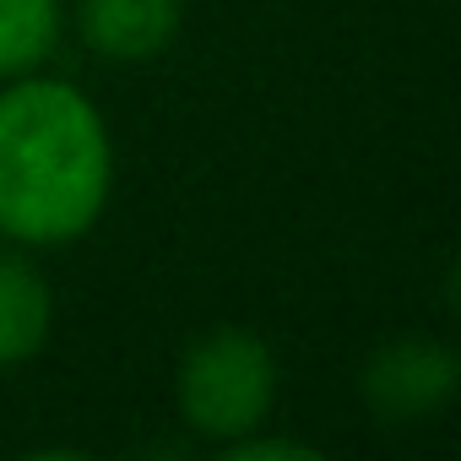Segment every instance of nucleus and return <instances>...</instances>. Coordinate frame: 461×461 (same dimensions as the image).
Returning <instances> with one entry per match:
<instances>
[{
	"label": "nucleus",
	"mask_w": 461,
	"mask_h": 461,
	"mask_svg": "<svg viewBox=\"0 0 461 461\" xmlns=\"http://www.w3.org/2000/svg\"><path fill=\"white\" fill-rule=\"evenodd\" d=\"M109 201V136L98 109L66 82L0 93V234L66 245Z\"/></svg>",
	"instance_id": "nucleus-1"
},
{
	"label": "nucleus",
	"mask_w": 461,
	"mask_h": 461,
	"mask_svg": "<svg viewBox=\"0 0 461 461\" xmlns=\"http://www.w3.org/2000/svg\"><path fill=\"white\" fill-rule=\"evenodd\" d=\"M277 396L272 348L240 326H222L185 353L179 369V407L195 434L206 439H240L250 434Z\"/></svg>",
	"instance_id": "nucleus-2"
},
{
	"label": "nucleus",
	"mask_w": 461,
	"mask_h": 461,
	"mask_svg": "<svg viewBox=\"0 0 461 461\" xmlns=\"http://www.w3.org/2000/svg\"><path fill=\"white\" fill-rule=\"evenodd\" d=\"M450 391H456V358L429 342L385 348L364 375V396L391 418H418V412L439 407Z\"/></svg>",
	"instance_id": "nucleus-3"
},
{
	"label": "nucleus",
	"mask_w": 461,
	"mask_h": 461,
	"mask_svg": "<svg viewBox=\"0 0 461 461\" xmlns=\"http://www.w3.org/2000/svg\"><path fill=\"white\" fill-rule=\"evenodd\" d=\"M179 33V0H82V39L109 60H147Z\"/></svg>",
	"instance_id": "nucleus-4"
},
{
	"label": "nucleus",
	"mask_w": 461,
	"mask_h": 461,
	"mask_svg": "<svg viewBox=\"0 0 461 461\" xmlns=\"http://www.w3.org/2000/svg\"><path fill=\"white\" fill-rule=\"evenodd\" d=\"M50 337V288L23 256H0V369L23 364Z\"/></svg>",
	"instance_id": "nucleus-5"
},
{
	"label": "nucleus",
	"mask_w": 461,
	"mask_h": 461,
	"mask_svg": "<svg viewBox=\"0 0 461 461\" xmlns=\"http://www.w3.org/2000/svg\"><path fill=\"white\" fill-rule=\"evenodd\" d=\"M60 39V0H0V77L33 71Z\"/></svg>",
	"instance_id": "nucleus-6"
},
{
	"label": "nucleus",
	"mask_w": 461,
	"mask_h": 461,
	"mask_svg": "<svg viewBox=\"0 0 461 461\" xmlns=\"http://www.w3.org/2000/svg\"><path fill=\"white\" fill-rule=\"evenodd\" d=\"M256 456H299V461H315V450L310 445H294V439H245L240 434V445L228 450V461H256Z\"/></svg>",
	"instance_id": "nucleus-7"
}]
</instances>
